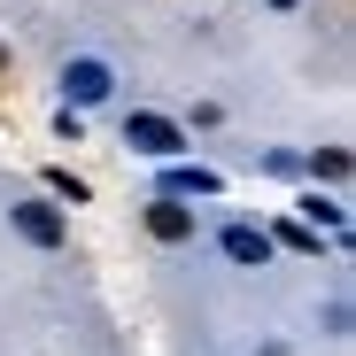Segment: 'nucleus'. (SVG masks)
<instances>
[{
  "instance_id": "nucleus-5",
  "label": "nucleus",
  "mask_w": 356,
  "mask_h": 356,
  "mask_svg": "<svg viewBox=\"0 0 356 356\" xmlns=\"http://www.w3.org/2000/svg\"><path fill=\"white\" fill-rule=\"evenodd\" d=\"M63 86H70L78 101H101V93H108V70H101V63H70V78H63Z\"/></svg>"
},
{
  "instance_id": "nucleus-2",
  "label": "nucleus",
  "mask_w": 356,
  "mask_h": 356,
  "mask_svg": "<svg viewBox=\"0 0 356 356\" xmlns=\"http://www.w3.org/2000/svg\"><path fill=\"white\" fill-rule=\"evenodd\" d=\"M147 232H155V241H170V248H178V241H194V209L163 194V202H147Z\"/></svg>"
},
{
  "instance_id": "nucleus-4",
  "label": "nucleus",
  "mask_w": 356,
  "mask_h": 356,
  "mask_svg": "<svg viewBox=\"0 0 356 356\" xmlns=\"http://www.w3.org/2000/svg\"><path fill=\"white\" fill-rule=\"evenodd\" d=\"M225 256H232V264H264V256H271V232L232 225V232H225Z\"/></svg>"
},
{
  "instance_id": "nucleus-6",
  "label": "nucleus",
  "mask_w": 356,
  "mask_h": 356,
  "mask_svg": "<svg viewBox=\"0 0 356 356\" xmlns=\"http://www.w3.org/2000/svg\"><path fill=\"white\" fill-rule=\"evenodd\" d=\"M178 194H217V178H209V170H178V163H170V202H178Z\"/></svg>"
},
{
  "instance_id": "nucleus-7",
  "label": "nucleus",
  "mask_w": 356,
  "mask_h": 356,
  "mask_svg": "<svg viewBox=\"0 0 356 356\" xmlns=\"http://www.w3.org/2000/svg\"><path fill=\"white\" fill-rule=\"evenodd\" d=\"M310 170H318V178H348V155H341V147H325V155H318Z\"/></svg>"
},
{
  "instance_id": "nucleus-1",
  "label": "nucleus",
  "mask_w": 356,
  "mask_h": 356,
  "mask_svg": "<svg viewBox=\"0 0 356 356\" xmlns=\"http://www.w3.org/2000/svg\"><path fill=\"white\" fill-rule=\"evenodd\" d=\"M124 140L155 163H178V124H163V116H124Z\"/></svg>"
},
{
  "instance_id": "nucleus-3",
  "label": "nucleus",
  "mask_w": 356,
  "mask_h": 356,
  "mask_svg": "<svg viewBox=\"0 0 356 356\" xmlns=\"http://www.w3.org/2000/svg\"><path fill=\"white\" fill-rule=\"evenodd\" d=\"M16 232H24V241H39V248H63V217H54L47 202H16Z\"/></svg>"
},
{
  "instance_id": "nucleus-8",
  "label": "nucleus",
  "mask_w": 356,
  "mask_h": 356,
  "mask_svg": "<svg viewBox=\"0 0 356 356\" xmlns=\"http://www.w3.org/2000/svg\"><path fill=\"white\" fill-rule=\"evenodd\" d=\"M271 8H294V0H271Z\"/></svg>"
}]
</instances>
